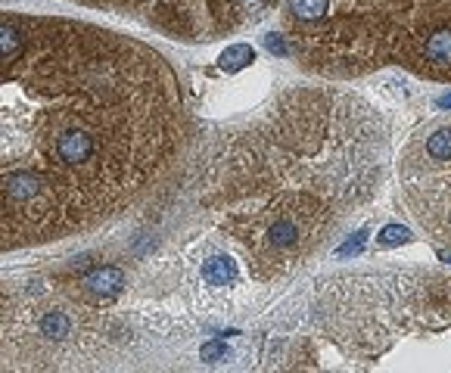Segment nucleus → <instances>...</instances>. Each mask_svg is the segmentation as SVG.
Segmentation results:
<instances>
[{
    "label": "nucleus",
    "mask_w": 451,
    "mask_h": 373,
    "mask_svg": "<svg viewBox=\"0 0 451 373\" xmlns=\"http://www.w3.org/2000/svg\"><path fill=\"white\" fill-rule=\"evenodd\" d=\"M81 283L90 289L94 295H100V299H115V295L124 289V271L115 265H103L96 268V271H87Z\"/></svg>",
    "instance_id": "7ed1b4c3"
},
{
    "label": "nucleus",
    "mask_w": 451,
    "mask_h": 373,
    "mask_svg": "<svg viewBox=\"0 0 451 373\" xmlns=\"http://www.w3.org/2000/svg\"><path fill=\"white\" fill-rule=\"evenodd\" d=\"M203 280L209 283V286H231V283L237 280V265H234V258H227V255H212V258H206Z\"/></svg>",
    "instance_id": "20e7f679"
},
{
    "label": "nucleus",
    "mask_w": 451,
    "mask_h": 373,
    "mask_svg": "<svg viewBox=\"0 0 451 373\" xmlns=\"http://www.w3.org/2000/svg\"><path fill=\"white\" fill-rule=\"evenodd\" d=\"M427 57L433 62H451V31H439L429 38Z\"/></svg>",
    "instance_id": "423d86ee"
},
{
    "label": "nucleus",
    "mask_w": 451,
    "mask_h": 373,
    "mask_svg": "<svg viewBox=\"0 0 451 373\" xmlns=\"http://www.w3.org/2000/svg\"><path fill=\"white\" fill-rule=\"evenodd\" d=\"M364 243H367V233L361 231V233H355V237L349 240V243H343V246H339V255H358L361 249H364Z\"/></svg>",
    "instance_id": "9b49d317"
},
{
    "label": "nucleus",
    "mask_w": 451,
    "mask_h": 373,
    "mask_svg": "<svg viewBox=\"0 0 451 373\" xmlns=\"http://www.w3.org/2000/svg\"><path fill=\"white\" fill-rule=\"evenodd\" d=\"M439 106H442V109H451V94H445V96H439Z\"/></svg>",
    "instance_id": "ddd939ff"
},
{
    "label": "nucleus",
    "mask_w": 451,
    "mask_h": 373,
    "mask_svg": "<svg viewBox=\"0 0 451 373\" xmlns=\"http://www.w3.org/2000/svg\"><path fill=\"white\" fill-rule=\"evenodd\" d=\"M408 240H411V231L401 224H389L380 231V243L383 246H399V243H408Z\"/></svg>",
    "instance_id": "1a4fd4ad"
},
{
    "label": "nucleus",
    "mask_w": 451,
    "mask_h": 373,
    "mask_svg": "<svg viewBox=\"0 0 451 373\" xmlns=\"http://www.w3.org/2000/svg\"><path fill=\"white\" fill-rule=\"evenodd\" d=\"M199 358H203V361H209V364H215L218 358H227V345H224V342H209V345H203Z\"/></svg>",
    "instance_id": "9d476101"
},
{
    "label": "nucleus",
    "mask_w": 451,
    "mask_h": 373,
    "mask_svg": "<svg viewBox=\"0 0 451 373\" xmlns=\"http://www.w3.org/2000/svg\"><path fill=\"white\" fill-rule=\"evenodd\" d=\"M289 10L305 22H311V19H321L327 13V0H289Z\"/></svg>",
    "instance_id": "6e6552de"
},
{
    "label": "nucleus",
    "mask_w": 451,
    "mask_h": 373,
    "mask_svg": "<svg viewBox=\"0 0 451 373\" xmlns=\"http://www.w3.org/2000/svg\"><path fill=\"white\" fill-rule=\"evenodd\" d=\"M427 153L433 159H439V162L451 159V128H442V131H436V134L429 137V140H427Z\"/></svg>",
    "instance_id": "0eeeda50"
},
{
    "label": "nucleus",
    "mask_w": 451,
    "mask_h": 373,
    "mask_svg": "<svg viewBox=\"0 0 451 373\" xmlns=\"http://www.w3.org/2000/svg\"><path fill=\"white\" fill-rule=\"evenodd\" d=\"M178 81L100 25L0 13V255L106 231L178 149Z\"/></svg>",
    "instance_id": "f257e3e1"
},
{
    "label": "nucleus",
    "mask_w": 451,
    "mask_h": 373,
    "mask_svg": "<svg viewBox=\"0 0 451 373\" xmlns=\"http://www.w3.org/2000/svg\"><path fill=\"white\" fill-rule=\"evenodd\" d=\"M265 47L271 53H277V57H287V44H283L280 34H265Z\"/></svg>",
    "instance_id": "f8f14e48"
},
{
    "label": "nucleus",
    "mask_w": 451,
    "mask_h": 373,
    "mask_svg": "<svg viewBox=\"0 0 451 373\" xmlns=\"http://www.w3.org/2000/svg\"><path fill=\"white\" fill-rule=\"evenodd\" d=\"M252 59H255L252 47L234 44V47H227V50L218 57V66H221V72H240V68H246Z\"/></svg>",
    "instance_id": "39448f33"
},
{
    "label": "nucleus",
    "mask_w": 451,
    "mask_h": 373,
    "mask_svg": "<svg viewBox=\"0 0 451 373\" xmlns=\"http://www.w3.org/2000/svg\"><path fill=\"white\" fill-rule=\"evenodd\" d=\"M113 299L85 283H34L0 302V367L50 370L90 367L113 351Z\"/></svg>",
    "instance_id": "f03ea898"
}]
</instances>
